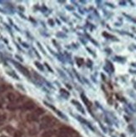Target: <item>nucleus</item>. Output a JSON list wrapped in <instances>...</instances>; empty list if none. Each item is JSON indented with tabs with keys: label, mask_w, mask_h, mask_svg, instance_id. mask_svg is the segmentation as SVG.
<instances>
[{
	"label": "nucleus",
	"mask_w": 136,
	"mask_h": 137,
	"mask_svg": "<svg viewBox=\"0 0 136 137\" xmlns=\"http://www.w3.org/2000/svg\"><path fill=\"white\" fill-rule=\"evenodd\" d=\"M6 98L8 99V100L11 102V103H13V102H16L17 100V96L13 92H9V93H8L7 94V95H6Z\"/></svg>",
	"instance_id": "nucleus-5"
},
{
	"label": "nucleus",
	"mask_w": 136,
	"mask_h": 137,
	"mask_svg": "<svg viewBox=\"0 0 136 137\" xmlns=\"http://www.w3.org/2000/svg\"><path fill=\"white\" fill-rule=\"evenodd\" d=\"M22 135H23V133L21 131H15L13 137H22Z\"/></svg>",
	"instance_id": "nucleus-12"
},
{
	"label": "nucleus",
	"mask_w": 136,
	"mask_h": 137,
	"mask_svg": "<svg viewBox=\"0 0 136 137\" xmlns=\"http://www.w3.org/2000/svg\"><path fill=\"white\" fill-rule=\"evenodd\" d=\"M38 117L34 113H30L27 115L26 116V119H27L28 121H30V122H33V121H38Z\"/></svg>",
	"instance_id": "nucleus-6"
},
{
	"label": "nucleus",
	"mask_w": 136,
	"mask_h": 137,
	"mask_svg": "<svg viewBox=\"0 0 136 137\" xmlns=\"http://www.w3.org/2000/svg\"><path fill=\"white\" fill-rule=\"evenodd\" d=\"M22 110H32L35 108V104L32 101V100H28L26 101L24 105H22Z\"/></svg>",
	"instance_id": "nucleus-3"
},
{
	"label": "nucleus",
	"mask_w": 136,
	"mask_h": 137,
	"mask_svg": "<svg viewBox=\"0 0 136 137\" xmlns=\"http://www.w3.org/2000/svg\"><path fill=\"white\" fill-rule=\"evenodd\" d=\"M44 112H45L44 110L42 109V108H37V109L34 110V112H33V113L35 114L37 116H40V115H43V114H44Z\"/></svg>",
	"instance_id": "nucleus-8"
},
{
	"label": "nucleus",
	"mask_w": 136,
	"mask_h": 137,
	"mask_svg": "<svg viewBox=\"0 0 136 137\" xmlns=\"http://www.w3.org/2000/svg\"><path fill=\"white\" fill-rule=\"evenodd\" d=\"M7 119V115L5 113H0V122H4Z\"/></svg>",
	"instance_id": "nucleus-10"
},
{
	"label": "nucleus",
	"mask_w": 136,
	"mask_h": 137,
	"mask_svg": "<svg viewBox=\"0 0 136 137\" xmlns=\"http://www.w3.org/2000/svg\"><path fill=\"white\" fill-rule=\"evenodd\" d=\"M35 65H36V66H37L38 68H39V70H43V66H42V65H41V64H39V63H38V62H36V63H35Z\"/></svg>",
	"instance_id": "nucleus-13"
},
{
	"label": "nucleus",
	"mask_w": 136,
	"mask_h": 137,
	"mask_svg": "<svg viewBox=\"0 0 136 137\" xmlns=\"http://www.w3.org/2000/svg\"><path fill=\"white\" fill-rule=\"evenodd\" d=\"M72 135V130L69 127L63 126L59 129L58 137H70Z\"/></svg>",
	"instance_id": "nucleus-2"
},
{
	"label": "nucleus",
	"mask_w": 136,
	"mask_h": 137,
	"mask_svg": "<svg viewBox=\"0 0 136 137\" xmlns=\"http://www.w3.org/2000/svg\"><path fill=\"white\" fill-rule=\"evenodd\" d=\"M55 124V119L50 115H45L41 119V124H40V129H47L54 126Z\"/></svg>",
	"instance_id": "nucleus-1"
},
{
	"label": "nucleus",
	"mask_w": 136,
	"mask_h": 137,
	"mask_svg": "<svg viewBox=\"0 0 136 137\" xmlns=\"http://www.w3.org/2000/svg\"><path fill=\"white\" fill-rule=\"evenodd\" d=\"M7 109L9 110H15L18 109V106H17L16 105L14 104H12V105H8L7 106Z\"/></svg>",
	"instance_id": "nucleus-9"
},
{
	"label": "nucleus",
	"mask_w": 136,
	"mask_h": 137,
	"mask_svg": "<svg viewBox=\"0 0 136 137\" xmlns=\"http://www.w3.org/2000/svg\"><path fill=\"white\" fill-rule=\"evenodd\" d=\"M7 86L5 84H1L0 85V95H2L3 93L5 92V91L7 90Z\"/></svg>",
	"instance_id": "nucleus-11"
},
{
	"label": "nucleus",
	"mask_w": 136,
	"mask_h": 137,
	"mask_svg": "<svg viewBox=\"0 0 136 137\" xmlns=\"http://www.w3.org/2000/svg\"><path fill=\"white\" fill-rule=\"evenodd\" d=\"M83 62V60L82 59H77V63H79V64H82Z\"/></svg>",
	"instance_id": "nucleus-14"
},
{
	"label": "nucleus",
	"mask_w": 136,
	"mask_h": 137,
	"mask_svg": "<svg viewBox=\"0 0 136 137\" xmlns=\"http://www.w3.org/2000/svg\"><path fill=\"white\" fill-rule=\"evenodd\" d=\"M70 137H72V136H70Z\"/></svg>",
	"instance_id": "nucleus-15"
},
{
	"label": "nucleus",
	"mask_w": 136,
	"mask_h": 137,
	"mask_svg": "<svg viewBox=\"0 0 136 137\" xmlns=\"http://www.w3.org/2000/svg\"><path fill=\"white\" fill-rule=\"evenodd\" d=\"M13 64H14V65H15V67L18 68V70L23 74V75H25V76H27V77L29 76V72H28V70H27V68H24V66H23V65H21L20 64H19V63L13 62Z\"/></svg>",
	"instance_id": "nucleus-4"
},
{
	"label": "nucleus",
	"mask_w": 136,
	"mask_h": 137,
	"mask_svg": "<svg viewBox=\"0 0 136 137\" xmlns=\"http://www.w3.org/2000/svg\"><path fill=\"white\" fill-rule=\"evenodd\" d=\"M55 134V131L53 130H45L44 132L42 134V137H53L54 135Z\"/></svg>",
	"instance_id": "nucleus-7"
}]
</instances>
